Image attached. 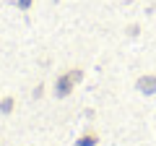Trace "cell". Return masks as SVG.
<instances>
[{
    "label": "cell",
    "mask_w": 156,
    "mask_h": 146,
    "mask_svg": "<svg viewBox=\"0 0 156 146\" xmlns=\"http://www.w3.org/2000/svg\"><path fill=\"white\" fill-rule=\"evenodd\" d=\"M135 89L143 97H156V73H143V76H138Z\"/></svg>",
    "instance_id": "2"
},
{
    "label": "cell",
    "mask_w": 156,
    "mask_h": 146,
    "mask_svg": "<svg viewBox=\"0 0 156 146\" xmlns=\"http://www.w3.org/2000/svg\"><path fill=\"white\" fill-rule=\"evenodd\" d=\"M44 91H47L44 84H37V86L31 89V97H34V99H42V97H44Z\"/></svg>",
    "instance_id": "5"
},
{
    "label": "cell",
    "mask_w": 156,
    "mask_h": 146,
    "mask_svg": "<svg viewBox=\"0 0 156 146\" xmlns=\"http://www.w3.org/2000/svg\"><path fill=\"white\" fill-rule=\"evenodd\" d=\"M81 81H83V71H81V68H68V71H62L60 76L52 81V94H55L57 99H68Z\"/></svg>",
    "instance_id": "1"
},
{
    "label": "cell",
    "mask_w": 156,
    "mask_h": 146,
    "mask_svg": "<svg viewBox=\"0 0 156 146\" xmlns=\"http://www.w3.org/2000/svg\"><path fill=\"white\" fill-rule=\"evenodd\" d=\"M16 107H18V99L13 94H3L0 97V115H3V118H11V115L16 112Z\"/></svg>",
    "instance_id": "4"
},
{
    "label": "cell",
    "mask_w": 156,
    "mask_h": 146,
    "mask_svg": "<svg viewBox=\"0 0 156 146\" xmlns=\"http://www.w3.org/2000/svg\"><path fill=\"white\" fill-rule=\"evenodd\" d=\"M99 144H101V133L96 128H86V130L78 133V138H76L73 146H99Z\"/></svg>",
    "instance_id": "3"
}]
</instances>
